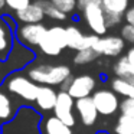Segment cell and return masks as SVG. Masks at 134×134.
I'll list each match as a JSON object with an SVG mask.
<instances>
[{
	"label": "cell",
	"mask_w": 134,
	"mask_h": 134,
	"mask_svg": "<svg viewBox=\"0 0 134 134\" xmlns=\"http://www.w3.org/2000/svg\"><path fill=\"white\" fill-rule=\"evenodd\" d=\"M65 48H68L66 27H62V26L49 27L42 43L39 45V49L48 56H58Z\"/></svg>",
	"instance_id": "cell-4"
},
{
	"label": "cell",
	"mask_w": 134,
	"mask_h": 134,
	"mask_svg": "<svg viewBox=\"0 0 134 134\" xmlns=\"http://www.w3.org/2000/svg\"><path fill=\"white\" fill-rule=\"evenodd\" d=\"M36 2L42 6L45 16H48L49 19H52V20H65L66 19V15L64 12H61L58 7L53 6L49 0H36Z\"/></svg>",
	"instance_id": "cell-21"
},
{
	"label": "cell",
	"mask_w": 134,
	"mask_h": 134,
	"mask_svg": "<svg viewBox=\"0 0 134 134\" xmlns=\"http://www.w3.org/2000/svg\"><path fill=\"white\" fill-rule=\"evenodd\" d=\"M6 90L12 92L13 95H18L26 101H36L39 85L33 82L29 76L20 75V74H13L12 76L6 79Z\"/></svg>",
	"instance_id": "cell-3"
},
{
	"label": "cell",
	"mask_w": 134,
	"mask_h": 134,
	"mask_svg": "<svg viewBox=\"0 0 134 134\" xmlns=\"http://www.w3.org/2000/svg\"><path fill=\"white\" fill-rule=\"evenodd\" d=\"M48 32V27L43 23H32V25H22L16 30V38L20 43L30 48H39L42 43L45 35Z\"/></svg>",
	"instance_id": "cell-5"
},
{
	"label": "cell",
	"mask_w": 134,
	"mask_h": 134,
	"mask_svg": "<svg viewBox=\"0 0 134 134\" xmlns=\"http://www.w3.org/2000/svg\"><path fill=\"white\" fill-rule=\"evenodd\" d=\"M58 101V92L52 87L48 85H39L38 95H36V105L43 111L53 110Z\"/></svg>",
	"instance_id": "cell-12"
},
{
	"label": "cell",
	"mask_w": 134,
	"mask_h": 134,
	"mask_svg": "<svg viewBox=\"0 0 134 134\" xmlns=\"http://www.w3.org/2000/svg\"><path fill=\"white\" fill-rule=\"evenodd\" d=\"M49 2L55 7H58L61 12H64L65 15L72 13L76 9V4H78V0H49Z\"/></svg>",
	"instance_id": "cell-23"
},
{
	"label": "cell",
	"mask_w": 134,
	"mask_h": 134,
	"mask_svg": "<svg viewBox=\"0 0 134 134\" xmlns=\"http://www.w3.org/2000/svg\"><path fill=\"white\" fill-rule=\"evenodd\" d=\"M76 9L81 12L84 20L87 22L94 35L102 36L107 33L108 26L105 22V12L101 0H78Z\"/></svg>",
	"instance_id": "cell-2"
},
{
	"label": "cell",
	"mask_w": 134,
	"mask_h": 134,
	"mask_svg": "<svg viewBox=\"0 0 134 134\" xmlns=\"http://www.w3.org/2000/svg\"><path fill=\"white\" fill-rule=\"evenodd\" d=\"M124 19H125V22H127V25L134 26V6L128 7V10L125 12V15H124Z\"/></svg>",
	"instance_id": "cell-27"
},
{
	"label": "cell",
	"mask_w": 134,
	"mask_h": 134,
	"mask_svg": "<svg viewBox=\"0 0 134 134\" xmlns=\"http://www.w3.org/2000/svg\"><path fill=\"white\" fill-rule=\"evenodd\" d=\"M92 99H94V104L97 107V111L101 115H113L121 107L117 94L114 91H110V90L95 91L92 94Z\"/></svg>",
	"instance_id": "cell-6"
},
{
	"label": "cell",
	"mask_w": 134,
	"mask_h": 134,
	"mask_svg": "<svg viewBox=\"0 0 134 134\" xmlns=\"http://www.w3.org/2000/svg\"><path fill=\"white\" fill-rule=\"evenodd\" d=\"M111 88L115 94L125 97V99H134V85L121 78H114L111 81Z\"/></svg>",
	"instance_id": "cell-19"
},
{
	"label": "cell",
	"mask_w": 134,
	"mask_h": 134,
	"mask_svg": "<svg viewBox=\"0 0 134 134\" xmlns=\"http://www.w3.org/2000/svg\"><path fill=\"white\" fill-rule=\"evenodd\" d=\"M27 76L33 82L41 85H62L66 79L71 78V69L66 65H35L27 69Z\"/></svg>",
	"instance_id": "cell-1"
},
{
	"label": "cell",
	"mask_w": 134,
	"mask_h": 134,
	"mask_svg": "<svg viewBox=\"0 0 134 134\" xmlns=\"http://www.w3.org/2000/svg\"><path fill=\"white\" fill-rule=\"evenodd\" d=\"M4 4H6V3H4V0H0V10L4 7Z\"/></svg>",
	"instance_id": "cell-29"
},
{
	"label": "cell",
	"mask_w": 134,
	"mask_h": 134,
	"mask_svg": "<svg viewBox=\"0 0 134 134\" xmlns=\"http://www.w3.org/2000/svg\"><path fill=\"white\" fill-rule=\"evenodd\" d=\"M127 59H128V62H130V65L133 66V69H134V46H131L130 49H128V52H127Z\"/></svg>",
	"instance_id": "cell-28"
},
{
	"label": "cell",
	"mask_w": 134,
	"mask_h": 134,
	"mask_svg": "<svg viewBox=\"0 0 134 134\" xmlns=\"http://www.w3.org/2000/svg\"><path fill=\"white\" fill-rule=\"evenodd\" d=\"M121 114H127V115H134V99H125L121 102Z\"/></svg>",
	"instance_id": "cell-26"
},
{
	"label": "cell",
	"mask_w": 134,
	"mask_h": 134,
	"mask_svg": "<svg viewBox=\"0 0 134 134\" xmlns=\"http://www.w3.org/2000/svg\"><path fill=\"white\" fill-rule=\"evenodd\" d=\"M4 3H6V6L10 10L18 13V12L25 10L26 7H29L32 4V0H4Z\"/></svg>",
	"instance_id": "cell-24"
},
{
	"label": "cell",
	"mask_w": 134,
	"mask_h": 134,
	"mask_svg": "<svg viewBox=\"0 0 134 134\" xmlns=\"http://www.w3.org/2000/svg\"><path fill=\"white\" fill-rule=\"evenodd\" d=\"M114 74L117 75V78H121L134 85V69L128 62L127 56H121L114 64Z\"/></svg>",
	"instance_id": "cell-16"
},
{
	"label": "cell",
	"mask_w": 134,
	"mask_h": 134,
	"mask_svg": "<svg viewBox=\"0 0 134 134\" xmlns=\"http://www.w3.org/2000/svg\"><path fill=\"white\" fill-rule=\"evenodd\" d=\"M16 110L12 102V98L6 91L0 88V121H10L15 115Z\"/></svg>",
	"instance_id": "cell-17"
},
{
	"label": "cell",
	"mask_w": 134,
	"mask_h": 134,
	"mask_svg": "<svg viewBox=\"0 0 134 134\" xmlns=\"http://www.w3.org/2000/svg\"><path fill=\"white\" fill-rule=\"evenodd\" d=\"M114 130L115 134H134V115L121 114Z\"/></svg>",
	"instance_id": "cell-20"
},
{
	"label": "cell",
	"mask_w": 134,
	"mask_h": 134,
	"mask_svg": "<svg viewBox=\"0 0 134 134\" xmlns=\"http://www.w3.org/2000/svg\"><path fill=\"white\" fill-rule=\"evenodd\" d=\"M13 48V29L2 19L0 20V59L7 58Z\"/></svg>",
	"instance_id": "cell-14"
},
{
	"label": "cell",
	"mask_w": 134,
	"mask_h": 134,
	"mask_svg": "<svg viewBox=\"0 0 134 134\" xmlns=\"http://www.w3.org/2000/svg\"><path fill=\"white\" fill-rule=\"evenodd\" d=\"M75 108L79 114V118H81L82 124H85V125L95 124L97 117H98V111H97V107H95V104H94L92 97L76 99Z\"/></svg>",
	"instance_id": "cell-11"
},
{
	"label": "cell",
	"mask_w": 134,
	"mask_h": 134,
	"mask_svg": "<svg viewBox=\"0 0 134 134\" xmlns=\"http://www.w3.org/2000/svg\"><path fill=\"white\" fill-rule=\"evenodd\" d=\"M98 53L94 48H90V49H84V51H78L76 55L74 56V64L76 65H87L91 64L92 61H95L98 58Z\"/></svg>",
	"instance_id": "cell-22"
},
{
	"label": "cell",
	"mask_w": 134,
	"mask_h": 134,
	"mask_svg": "<svg viewBox=\"0 0 134 134\" xmlns=\"http://www.w3.org/2000/svg\"><path fill=\"white\" fill-rule=\"evenodd\" d=\"M99 36L94 35H84L81 32V29L76 26H68L66 27V41H68V48L72 51H84V49H90L94 48L95 43L98 42Z\"/></svg>",
	"instance_id": "cell-7"
},
{
	"label": "cell",
	"mask_w": 134,
	"mask_h": 134,
	"mask_svg": "<svg viewBox=\"0 0 134 134\" xmlns=\"http://www.w3.org/2000/svg\"><path fill=\"white\" fill-rule=\"evenodd\" d=\"M121 38L124 39L125 42L134 45V26L125 23L124 26L121 27Z\"/></svg>",
	"instance_id": "cell-25"
},
{
	"label": "cell",
	"mask_w": 134,
	"mask_h": 134,
	"mask_svg": "<svg viewBox=\"0 0 134 134\" xmlns=\"http://www.w3.org/2000/svg\"><path fill=\"white\" fill-rule=\"evenodd\" d=\"M102 7L105 13H113V15L122 16L128 10L130 0H101Z\"/></svg>",
	"instance_id": "cell-18"
},
{
	"label": "cell",
	"mask_w": 134,
	"mask_h": 134,
	"mask_svg": "<svg viewBox=\"0 0 134 134\" xmlns=\"http://www.w3.org/2000/svg\"><path fill=\"white\" fill-rule=\"evenodd\" d=\"M124 46H125V41L121 36H104V38L98 39L94 49L97 51L98 55L118 56L124 51Z\"/></svg>",
	"instance_id": "cell-10"
},
{
	"label": "cell",
	"mask_w": 134,
	"mask_h": 134,
	"mask_svg": "<svg viewBox=\"0 0 134 134\" xmlns=\"http://www.w3.org/2000/svg\"><path fill=\"white\" fill-rule=\"evenodd\" d=\"M74 98L68 94V91H61L58 94V101L53 108V114L56 118L64 121L66 125L72 127L75 124V118H74Z\"/></svg>",
	"instance_id": "cell-8"
},
{
	"label": "cell",
	"mask_w": 134,
	"mask_h": 134,
	"mask_svg": "<svg viewBox=\"0 0 134 134\" xmlns=\"http://www.w3.org/2000/svg\"><path fill=\"white\" fill-rule=\"evenodd\" d=\"M95 78L91 75H78L72 79L69 88H68V94L72 97L74 99H81V98H88L95 90Z\"/></svg>",
	"instance_id": "cell-9"
},
{
	"label": "cell",
	"mask_w": 134,
	"mask_h": 134,
	"mask_svg": "<svg viewBox=\"0 0 134 134\" xmlns=\"http://www.w3.org/2000/svg\"><path fill=\"white\" fill-rule=\"evenodd\" d=\"M42 133L43 134H72L69 125H66L64 121L59 118L53 117H48L45 121L42 122Z\"/></svg>",
	"instance_id": "cell-15"
},
{
	"label": "cell",
	"mask_w": 134,
	"mask_h": 134,
	"mask_svg": "<svg viewBox=\"0 0 134 134\" xmlns=\"http://www.w3.org/2000/svg\"><path fill=\"white\" fill-rule=\"evenodd\" d=\"M18 20H20L23 25H32V23H42L45 18V12L42 9V6L38 2H32L29 7H26L25 10L16 13Z\"/></svg>",
	"instance_id": "cell-13"
}]
</instances>
